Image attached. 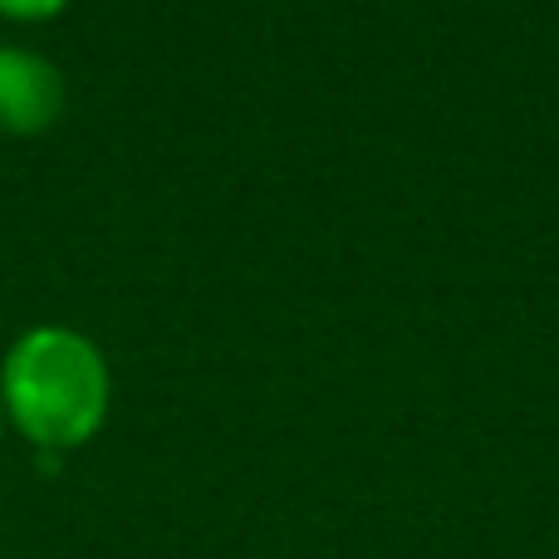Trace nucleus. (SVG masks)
Masks as SVG:
<instances>
[{"mask_svg":"<svg viewBox=\"0 0 559 559\" xmlns=\"http://www.w3.org/2000/svg\"><path fill=\"white\" fill-rule=\"evenodd\" d=\"M0 427H5V407H0Z\"/></svg>","mask_w":559,"mask_h":559,"instance_id":"obj_4","label":"nucleus"},{"mask_svg":"<svg viewBox=\"0 0 559 559\" xmlns=\"http://www.w3.org/2000/svg\"><path fill=\"white\" fill-rule=\"evenodd\" d=\"M64 114V74L49 55L0 45V133L35 138Z\"/></svg>","mask_w":559,"mask_h":559,"instance_id":"obj_2","label":"nucleus"},{"mask_svg":"<svg viewBox=\"0 0 559 559\" xmlns=\"http://www.w3.org/2000/svg\"><path fill=\"white\" fill-rule=\"evenodd\" d=\"M69 0H0V15L20 20V25H35V20H55Z\"/></svg>","mask_w":559,"mask_h":559,"instance_id":"obj_3","label":"nucleus"},{"mask_svg":"<svg viewBox=\"0 0 559 559\" xmlns=\"http://www.w3.org/2000/svg\"><path fill=\"white\" fill-rule=\"evenodd\" d=\"M5 423L39 452H79L94 442L114 407V373L104 348L69 324H35L0 364Z\"/></svg>","mask_w":559,"mask_h":559,"instance_id":"obj_1","label":"nucleus"}]
</instances>
